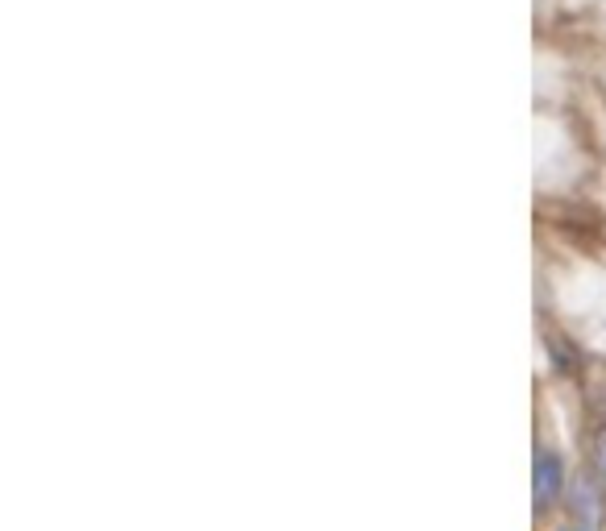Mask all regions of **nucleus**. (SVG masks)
<instances>
[{"instance_id":"nucleus-1","label":"nucleus","mask_w":606,"mask_h":531,"mask_svg":"<svg viewBox=\"0 0 606 531\" xmlns=\"http://www.w3.org/2000/svg\"><path fill=\"white\" fill-rule=\"evenodd\" d=\"M561 461L553 453H544L536 461V473H532V494H536V511H548L553 502L561 498Z\"/></svg>"},{"instance_id":"nucleus-2","label":"nucleus","mask_w":606,"mask_h":531,"mask_svg":"<svg viewBox=\"0 0 606 531\" xmlns=\"http://www.w3.org/2000/svg\"><path fill=\"white\" fill-rule=\"evenodd\" d=\"M573 511L586 515V519H598V515H602V502H594V494H590L586 482H577V490H573Z\"/></svg>"},{"instance_id":"nucleus-3","label":"nucleus","mask_w":606,"mask_h":531,"mask_svg":"<svg viewBox=\"0 0 606 531\" xmlns=\"http://www.w3.org/2000/svg\"><path fill=\"white\" fill-rule=\"evenodd\" d=\"M594 457H598V473H602V482H606V432L598 436V449H594Z\"/></svg>"}]
</instances>
